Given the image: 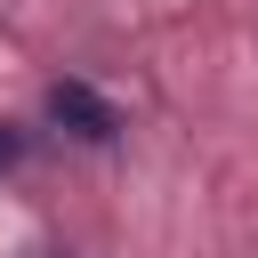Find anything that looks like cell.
I'll return each instance as SVG.
<instances>
[{"label":"cell","mask_w":258,"mask_h":258,"mask_svg":"<svg viewBox=\"0 0 258 258\" xmlns=\"http://www.w3.org/2000/svg\"><path fill=\"white\" fill-rule=\"evenodd\" d=\"M48 121H64V129H73V137H89V145H113V137H121L113 97H97L89 81H56V89H48Z\"/></svg>","instance_id":"1"},{"label":"cell","mask_w":258,"mask_h":258,"mask_svg":"<svg viewBox=\"0 0 258 258\" xmlns=\"http://www.w3.org/2000/svg\"><path fill=\"white\" fill-rule=\"evenodd\" d=\"M8 161H24V129H16V121H0V169H8Z\"/></svg>","instance_id":"2"}]
</instances>
